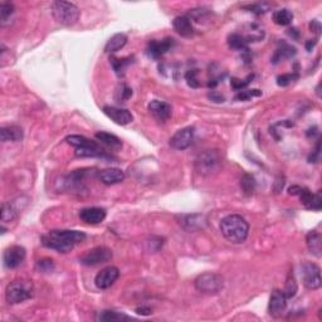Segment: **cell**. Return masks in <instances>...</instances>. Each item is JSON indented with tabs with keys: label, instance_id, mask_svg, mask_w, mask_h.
I'll use <instances>...</instances> for the list:
<instances>
[{
	"label": "cell",
	"instance_id": "obj_36",
	"mask_svg": "<svg viewBox=\"0 0 322 322\" xmlns=\"http://www.w3.org/2000/svg\"><path fill=\"white\" fill-rule=\"evenodd\" d=\"M300 78L299 73H286V75L278 76L277 77V84L280 87H287L291 83H293L295 80Z\"/></svg>",
	"mask_w": 322,
	"mask_h": 322
},
{
	"label": "cell",
	"instance_id": "obj_34",
	"mask_svg": "<svg viewBox=\"0 0 322 322\" xmlns=\"http://www.w3.org/2000/svg\"><path fill=\"white\" fill-rule=\"evenodd\" d=\"M13 13H14L13 4L1 3V5H0V20H1V24H5L6 21L9 20Z\"/></svg>",
	"mask_w": 322,
	"mask_h": 322
},
{
	"label": "cell",
	"instance_id": "obj_4",
	"mask_svg": "<svg viewBox=\"0 0 322 322\" xmlns=\"http://www.w3.org/2000/svg\"><path fill=\"white\" fill-rule=\"evenodd\" d=\"M34 295V287L30 281L15 280L8 284L5 289V299L9 304H18L30 300Z\"/></svg>",
	"mask_w": 322,
	"mask_h": 322
},
{
	"label": "cell",
	"instance_id": "obj_50",
	"mask_svg": "<svg viewBox=\"0 0 322 322\" xmlns=\"http://www.w3.org/2000/svg\"><path fill=\"white\" fill-rule=\"evenodd\" d=\"M316 43H317V40L316 39H310V40H307V42H306V49H307L308 52H311L312 51V48L315 47V45H316Z\"/></svg>",
	"mask_w": 322,
	"mask_h": 322
},
{
	"label": "cell",
	"instance_id": "obj_28",
	"mask_svg": "<svg viewBox=\"0 0 322 322\" xmlns=\"http://www.w3.org/2000/svg\"><path fill=\"white\" fill-rule=\"evenodd\" d=\"M296 54V48L292 45L287 44V43H281V47L276 51L275 56L272 58V62L278 63L280 60H286V58H291Z\"/></svg>",
	"mask_w": 322,
	"mask_h": 322
},
{
	"label": "cell",
	"instance_id": "obj_38",
	"mask_svg": "<svg viewBox=\"0 0 322 322\" xmlns=\"http://www.w3.org/2000/svg\"><path fill=\"white\" fill-rule=\"evenodd\" d=\"M262 96V91L260 90H243L239 91L238 95L236 96L237 101H248L253 97H260Z\"/></svg>",
	"mask_w": 322,
	"mask_h": 322
},
{
	"label": "cell",
	"instance_id": "obj_35",
	"mask_svg": "<svg viewBox=\"0 0 322 322\" xmlns=\"http://www.w3.org/2000/svg\"><path fill=\"white\" fill-rule=\"evenodd\" d=\"M244 9H247L248 12L254 13L257 15L264 14L269 10V4L267 3H254V4H248V5H244Z\"/></svg>",
	"mask_w": 322,
	"mask_h": 322
},
{
	"label": "cell",
	"instance_id": "obj_20",
	"mask_svg": "<svg viewBox=\"0 0 322 322\" xmlns=\"http://www.w3.org/2000/svg\"><path fill=\"white\" fill-rule=\"evenodd\" d=\"M306 244H307L308 251L317 258H321L322 256V237L319 232L312 230L306 237Z\"/></svg>",
	"mask_w": 322,
	"mask_h": 322
},
{
	"label": "cell",
	"instance_id": "obj_7",
	"mask_svg": "<svg viewBox=\"0 0 322 322\" xmlns=\"http://www.w3.org/2000/svg\"><path fill=\"white\" fill-rule=\"evenodd\" d=\"M223 286V277L218 273H212V272L203 273L195 280V288L199 292L205 293V295H215V293L221 292Z\"/></svg>",
	"mask_w": 322,
	"mask_h": 322
},
{
	"label": "cell",
	"instance_id": "obj_2",
	"mask_svg": "<svg viewBox=\"0 0 322 322\" xmlns=\"http://www.w3.org/2000/svg\"><path fill=\"white\" fill-rule=\"evenodd\" d=\"M221 232L224 238L234 244H241L247 239L249 224L242 215L230 214L221 221Z\"/></svg>",
	"mask_w": 322,
	"mask_h": 322
},
{
	"label": "cell",
	"instance_id": "obj_17",
	"mask_svg": "<svg viewBox=\"0 0 322 322\" xmlns=\"http://www.w3.org/2000/svg\"><path fill=\"white\" fill-rule=\"evenodd\" d=\"M149 111L152 116L155 117L158 121L160 122H165L167 120L170 119L171 116V106L166 102L158 101V100H154L149 103Z\"/></svg>",
	"mask_w": 322,
	"mask_h": 322
},
{
	"label": "cell",
	"instance_id": "obj_19",
	"mask_svg": "<svg viewBox=\"0 0 322 322\" xmlns=\"http://www.w3.org/2000/svg\"><path fill=\"white\" fill-rule=\"evenodd\" d=\"M173 27L176 33L180 34L181 37H185V38L194 36L195 30L189 17H185V15L176 17L173 20Z\"/></svg>",
	"mask_w": 322,
	"mask_h": 322
},
{
	"label": "cell",
	"instance_id": "obj_1",
	"mask_svg": "<svg viewBox=\"0 0 322 322\" xmlns=\"http://www.w3.org/2000/svg\"><path fill=\"white\" fill-rule=\"evenodd\" d=\"M84 239L86 234L80 230L54 229L42 237V244L60 253H68Z\"/></svg>",
	"mask_w": 322,
	"mask_h": 322
},
{
	"label": "cell",
	"instance_id": "obj_51",
	"mask_svg": "<svg viewBox=\"0 0 322 322\" xmlns=\"http://www.w3.org/2000/svg\"><path fill=\"white\" fill-rule=\"evenodd\" d=\"M316 92H317V96H319V97H320V84H319V86H317V88H316Z\"/></svg>",
	"mask_w": 322,
	"mask_h": 322
},
{
	"label": "cell",
	"instance_id": "obj_46",
	"mask_svg": "<svg viewBox=\"0 0 322 322\" xmlns=\"http://www.w3.org/2000/svg\"><path fill=\"white\" fill-rule=\"evenodd\" d=\"M310 29H311V32H313V33H316L317 36H320V33H321V24H320V21H317V20L311 21Z\"/></svg>",
	"mask_w": 322,
	"mask_h": 322
},
{
	"label": "cell",
	"instance_id": "obj_13",
	"mask_svg": "<svg viewBox=\"0 0 322 322\" xmlns=\"http://www.w3.org/2000/svg\"><path fill=\"white\" fill-rule=\"evenodd\" d=\"M287 308V297L284 296L283 291L275 289L271 295L268 304V312L273 317H281L286 312Z\"/></svg>",
	"mask_w": 322,
	"mask_h": 322
},
{
	"label": "cell",
	"instance_id": "obj_30",
	"mask_svg": "<svg viewBox=\"0 0 322 322\" xmlns=\"http://www.w3.org/2000/svg\"><path fill=\"white\" fill-rule=\"evenodd\" d=\"M111 64L114 67L115 72H116L117 76H123L125 73L126 67L131 63V58H116V57H111Z\"/></svg>",
	"mask_w": 322,
	"mask_h": 322
},
{
	"label": "cell",
	"instance_id": "obj_31",
	"mask_svg": "<svg viewBox=\"0 0 322 322\" xmlns=\"http://www.w3.org/2000/svg\"><path fill=\"white\" fill-rule=\"evenodd\" d=\"M297 289H299V286H297V282H296L295 280V276H293V273L291 272L288 275V277H287L286 286H284L283 289V293L287 297V300L295 297L296 293H297Z\"/></svg>",
	"mask_w": 322,
	"mask_h": 322
},
{
	"label": "cell",
	"instance_id": "obj_25",
	"mask_svg": "<svg viewBox=\"0 0 322 322\" xmlns=\"http://www.w3.org/2000/svg\"><path fill=\"white\" fill-rule=\"evenodd\" d=\"M95 136L97 140L101 141V142L104 143V145H107V146L111 147V149H120V147L122 146V141L120 140L117 136H115V135L112 134H108V132L100 131L97 132Z\"/></svg>",
	"mask_w": 322,
	"mask_h": 322
},
{
	"label": "cell",
	"instance_id": "obj_10",
	"mask_svg": "<svg viewBox=\"0 0 322 322\" xmlns=\"http://www.w3.org/2000/svg\"><path fill=\"white\" fill-rule=\"evenodd\" d=\"M25 256H27V252H25L23 247H20V245H12V247L6 248L5 251H4V265L9 269L17 268V267H19L24 262Z\"/></svg>",
	"mask_w": 322,
	"mask_h": 322
},
{
	"label": "cell",
	"instance_id": "obj_27",
	"mask_svg": "<svg viewBox=\"0 0 322 322\" xmlns=\"http://www.w3.org/2000/svg\"><path fill=\"white\" fill-rule=\"evenodd\" d=\"M228 45L234 51H241V52H248V42L242 34L233 33L228 37Z\"/></svg>",
	"mask_w": 322,
	"mask_h": 322
},
{
	"label": "cell",
	"instance_id": "obj_11",
	"mask_svg": "<svg viewBox=\"0 0 322 322\" xmlns=\"http://www.w3.org/2000/svg\"><path fill=\"white\" fill-rule=\"evenodd\" d=\"M194 140V127H184L171 136L170 146L175 150L188 149Z\"/></svg>",
	"mask_w": 322,
	"mask_h": 322
},
{
	"label": "cell",
	"instance_id": "obj_43",
	"mask_svg": "<svg viewBox=\"0 0 322 322\" xmlns=\"http://www.w3.org/2000/svg\"><path fill=\"white\" fill-rule=\"evenodd\" d=\"M206 14H208V12H206V9H204V8L193 9L190 13H189V15L191 17V19H194L195 21H200V19H203Z\"/></svg>",
	"mask_w": 322,
	"mask_h": 322
},
{
	"label": "cell",
	"instance_id": "obj_22",
	"mask_svg": "<svg viewBox=\"0 0 322 322\" xmlns=\"http://www.w3.org/2000/svg\"><path fill=\"white\" fill-rule=\"evenodd\" d=\"M0 136H1V141L6 142V141H20L23 139V130L19 126H4L0 128Z\"/></svg>",
	"mask_w": 322,
	"mask_h": 322
},
{
	"label": "cell",
	"instance_id": "obj_18",
	"mask_svg": "<svg viewBox=\"0 0 322 322\" xmlns=\"http://www.w3.org/2000/svg\"><path fill=\"white\" fill-rule=\"evenodd\" d=\"M99 179L104 185H115L123 181L125 179V173L121 169L117 167H111V169H104L99 173Z\"/></svg>",
	"mask_w": 322,
	"mask_h": 322
},
{
	"label": "cell",
	"instance_id": "obj_12",
	"mask_svg": "<svg viewBox=\"0 0 322 322\" xmlns=\"http://www.w3.org/2000/svg\"><path fill=\"white\" fill-rule=\"evenodd\" d=\"M119 276V268L114 267V265H108V267L101 269V271L97 273V276H96L95 278V284L97 286V288L100 289H107L116 282Z\"/></svg>",
	"mask_w": 322,
	"mask_h": 322
},
{
	"label": "cell",
	"instance_id": "obj_6",
	"mask_svg": "<svg viewBox=\"0 0 322 322\" xmlns=\"http://www.w3.org/2000/svg\"><path fill=\"white\" fill-rule=\"evenodd\" d=\"M221 159L217 150H205L195 160V169L201 175H212L219 170Z\"/></svg>",
	"mask_w": 322,
	"mask_h": 322
},
{
	"label": "cell",
	"instance_id": "obj_49",
	"mask_svg": "<svg viewBox=\"0 0 322 322\" xmlns=\"http://www.w3.org/2000/svg\"><path fill=\"white\" fill-rule=\"evenodd\" d=\"M300 190H301V186H299V185H293V186H291V188L288 189V194L289 195H299Z\"/></svg>",
	"mask_w": 322,
	"mask_h": 322
},
{
	"label": "cell",
	"instance_id": "obj_3",
	"mask_svg": "<svg viewBox=\"0 0 322 322\" xmlns=\"http://www.w3.org/2000/svg\"><path fill=\"white\" fill-rule=\"evenodd\" d=\"M66 141L71 146L76 147V156L78 158L111 159V156L100 146L99 143L84 138V136L71 135V136H67Z\"/></svg>",
	"mask_w": 322,
	"mask_h": 322
},
{
	"label": "cell",
	"instance_id": "obj_14",
	"mask_svg": "<svg viewBox=\"0 0 322 322\" xmlns=\"http://www.w3.org/2000/svg\"><path fill=\"white\" fill-rule=\"evenodd\" d=\"M103 112L106 116L110 117L115 123H117V125L120 126L128 125V123H131L132 120H134V116H132L131 112L126 110V108L115 107V106H104Z\"/></svg>",
	"mask_w": 322,
	"mask_h": 322
},
{
	"label": "cell",
	"instance_id": "obj_16",
	"mask_svg": "<svg viewBox=\"0 0 322 322\" xmlns=\"http://www.w3.org/2000/svg\"><path fill=\"white\" fill-rule=\"evenodd\" d=\"M80 221H84L86 224H91V225H96L104 221L106 218V210L102 208H97V206H92V208H84L80 212Z\"/></svg>",
	"mask_w": 322,
	"mask_h": 322
},
{
	"label": "cell",
	"instance_id": "obj_41",
	"mask_svg": "<svg viewBox=\"0 0 322 322\" xmlns=\"http://www.w3.org/2000/svg\"><path fill=\"white\" fill-rule=\"evenodd\" d=\"M299 197L300 199H301V203L303 204L306 208L310 209L311 201H312V198H313L312 193H311L307 188H301V190H300L299 193Z\"/></svg>",
	"mask_w": 322,
	"mask_h": 322
},
{
	"label": "cell",
	"instance_id": "obj_15",
	"mask_svg": "<svg viewBox=\"0 0 322 322\" xmlns=\"http://www.w3.org/2000/svg\"><path fill=\"white\" fill-rule=\"evenodd\" d=\"M173 40L171 38H165L162 40H151L147 44V56L151 58H160L161 56H164L167 51H170V48L173 47Z\"/></svg>",
	"mask_w": 322,
	"mask_h": 322
},
{
	"label": "cell",
	"instance_id": "obj_32",
	"mask_svg": "<svg viewBox=\"0 0 322 322\" xmlns=\"http://www.w3.org/2000/svg\"><path fill=\"white\" fill-rule=\"evenodd\" d=\"M17 218V210L13 208L12 204H3L1 206V224L9 223Z\"/></svg>",
	"mask_w": 322,
	"mask_h": 322
},
{
	"label": "cell",
	"instance_id": "obj_39",
	"mask_svg": "<svg viewBox=\"0 0 322 322\" xmlns=\"http://www.w3.org/2000/svg\"><path fill=\"white\" fill-rule=\"evenodd\" d=\"M198 73H199L198 69H189L186 72V75H185V80H186V82L191 88H198V87L201 86V83L198 80Z\"/></svg>",
	"mask_w": 322,
	"mask_h": 322
},
{
	"label": "cell",
	"instance_id": "obj_45",
	"mask_svg": "<svg viewBox=\"0 0 322 322\" xmlns=\"http://www.w3.org/2000/svg\"><path fill=\"white\" fill-rule=\"evenodd\" d=\"M208 97L214 102H224V100H225L224 99V96H221V93L218 92H215V91H212V92L209 93Z\"/></svg>",
	"mask_w": 322,
	"mask_h": 322
},
{
	"label": "cell",
	"instance_id": "obj_8",
	"mask_svg": "<svg viewBox=\"0 0 322 322\" xmlns=\"http://www.w3.org/2000/svg\"><path fill=\"white\" fill-rule=\"evenodd\" d=\"M112 260V251L107 247H95L90 251L84 252L82 256L80 257V263L87 267L91 265H99L102 263L110 262Z\"/></svg>",
	"mask_w": 322,
	"mask_h": 322
},
{
	"label": "cell",
	"instance_id": "obj_47",
	"mask_svg": "<svg viewBox=\"0 0 322 322\" xmlns=\"http://www.w3.org/2000/svg\"><path fill=\"white\" fill-rule=\"evenodd\" d=\"M319 156H320V141L317 142L315 151H313L310 155V158H308V161H310V162H317V161H319Z\"/></svg>",
	"mask_w": 322,
	"mask_h": 322
},
{
	"label": "cell",
	"instance_id": "obj_9",
	"mask_svg": "<svg viewBox=\"0 0 322 322\" xmlns=\"http://www.w3.org/2000/svg\"><path fill=\"white\" fill-rule=\"evenodd\" d=\"M302 282L307 289H319L321 287V269L316 263L306 262L302 264Z\"/></svg>",
	"mask_w": 322,
	"mask_h": 322
},
{
	"label": "cell",
	"instance_id": "obj_40",
	"mask_svg": "<svg viewBox=\"0 0 322 322\" xmlns=\"http://www.w3.org/2000/svg\"><path fill=\"white\" fill-rule=\"evenodd\" d=\"M253 77H254L253 75H249L247 78H245V80H238V78H232V82H230V84H232V87L236 91H243L245 88V87L248 86V84L251 83V80H253Z\"/></svg>",
	"mask_w": 322,
	"mask_h": 322
},
{
	"label": "cell",
	"instance_id": "obj_48",
	"mask_svg": "<svg viewBox=\"0 0 322 322\" xmlns=\"http://www.w3.org/2000/svg\"><path fill=\"white\" fill-rule=\"evenodd\" d=\"M136 313L142 315V316H149V315H151V308L146 307V306H142V307L136 308Z\"/></svg>",
	"mask_w": 322,
	"mask_h": 322
},
{
	"label": "cell",
	"instance_id": "obj_29",
	"mask_svg": "<svg viewBox=\"0 0 322 322\" xmlns=\"http://www.w3.org/2000/svg\"><path fill=\"white\" fill-rule=\"evenodd\" d=\"M293 20V14L291 10L288 9H280L277 12L273 13V21H275L277 25H282V27H286L289 25Z\"/></svg>",
	"mask_w": 322,
	"mask_h": 322
},
{
	"label": "cell",
	"instance_id": "obj_21",
	"mask_svg": "<svg viewBox=\"0 0 322 322\" xmlns=\"http://www.w3.org/2000/svg\"><path fill=\"white\" fill-rule=\"evenodd\" d=\"M182 227L186 230H197L200 228H204L206 224V219L204 215L201 214H191V215H184L181 218Z\"/></svg>",
	"mask_w": 322,
	"mask_h": 322
},
{
	"label": "cell",
	"instance_id": "obj_24",
	"mask_svg": "<svg viewBox=\"0 0 322 322\" xmlns=\"http://www.w3.org/2000/svg\"><path fill=\"white\" fill-rule=\"evenodd\" d=\"M242 36L244 37L245 40L248 43L251 42H260L264 38V30L258 25V24H248L247 25V32L244 34H242Z\"/></svg>",
	"mask_w": 322,
	"mask_h": 322
},
{
	"label": "cell",
	"instance_id": "obj_5",
	"mask_svg": "<svg viewBox=\"0 0 322 322\" xmlns=\"http://www.w3.org/2000/svg\"><path fill=\"white\" fill-rule=\"evenodd\" d=\"M52 14L53 18L62 25L71 27L80 19V10L78 6L68 1H54L52 4Z\"/></svg>",
	"mask_w": 322,
	"mask_h": 322
},
{
	"label": "cell",
	"instance_id": "obj_26",
	"mask_svg": "<svg viewBox=\"0 0 322 322\" xmlns=\"http://www.w3.org/2000/svg\"><path fill=\"white\" fill-rule=\"evenodd\" d=\"M134 320L131 316H127L125 313L116 312V311H102L97 316V321H104V322H112V321H130Z\"/></svg>",
	"mask_w": 322,
	"mask_h": 322
},
{
	"label": "cell",
	"instance_id": "obj_42",
	"mask_svg": "<svg viewBox=\"0 0 322 322\" xmlns=\"http://www.w3.org/2000/svg\"><path fill=\"white\" fill-rule=\"evenodd\" d=\"M321 208H322L321 193L317 191L316 194H313L312 201H311V205H310V210H316V212H319V210H321Z\"/></svg>",
	"mask_w": 322,
	"mask_h": 322
},
{
	"label": "cell",
	"instance_id": "obj_37",
	"mask_svg": "<svg viewBox=\"0 0 322 322\" xmlns=\"http://www.w3.org/2000/svg\"><path fill=\"white\" fill-rule=\"evenodd\" d=\"M37 269L43 273H51L54 271V262L51 258H43L37 262Z\"/></svg>",
	"mask_w": 322,
	"mask_h": 322
},
{
	"label": "cell",
	"instance_id": "obj_23",
	"mask_svg": "<svg viewBox=\"0 0 322 322\" xmlns=\"http://www.w3.org/2000/svg\"><path fill=\"white\" fill-rule=\"evenodd\" d=\"M126 43H127V36L126 34H115V36H112L108 39V42L104 45V52L106 53H115V52L120 51L121 48L125 47Z\"/></svg>",
	"mask_w": 322,
	"mask_h": 322
},
{
	"label": "cell",
	"instance_id": "obj_33",
	"mask_svg": "<svg viewBox=\"0 0 322 322\" xmlns=\"http://www.w3.org/2000/svg\"><path fill=\"white\" fill-rule=\"evenodd\" d=\"M241 186L242 190L244 191L247 195H252L256 188V181H254V178L252 175H244L241 180Z\"/></svg>",
	"mask_w": 322,
	"mask_h": 322
},
{
	"label": "cell",
	"instance_id": "obj_44",
	"mask_svg": "<svg viewBox=\"0 0 322 322\" xmlns=\"http://www.w3.org/2000/svg\"><path fill=\"white\" fill-rule=\"evenodd\" d=\"M132 96V90L127 86H122L121 88V100H128Z\"/></svg>",
	"mask_w": 322,
	"mask_h": 322
}]
</instances>
